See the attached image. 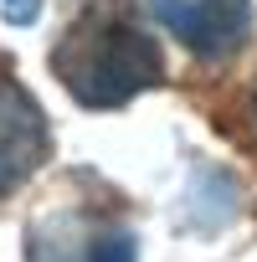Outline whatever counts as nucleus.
I'll return each instance as SVG.
<instances>
[{
	"label": "nucleus",
	"mask_w": 257,
	"mask_h": 262,
	"mask_svg": "<svg viewBox=\"0 0 257 262\" xmlns=\"http://www.w3.org/2000/svg\"><path fill=\"white\" fill-rule=\"evenodd\" d=\"M52 72L82 108H123L165 77V57L139 26L93 11L57 41Z\"/></svg>",
	"instance_id": "1"
},
{
	"label": "nucleus",
	"mask_w": 257,
	"mask_h": 262,
	"mask_svg": "<svg viewBox=\"0 0 257 262\" xmlns=\"http://www.w3.org/2000/svg\"><path fill=\"white\" fill-rule=\"evenodd\" d=\"M26 262H139V242L113 216L52 206L26 226Z\"/></svg>",
	"instance_id": "2"
},
{
	"label": "nucleus",
	"mask_w": 257,
	"mask_h": 262,
	"mask_svg": "<svg viewBox=\"0 0 257 262\" xmlns=\"http://www.w3.org/2000/svg\"><path fill=\"white\" fill-rule=\"evenodd\" d=\"M144 11L201 62H221L252 36V0H144Z\"/></svg>",
	"instance_id": "3"
},
{
	"label": "nucleus",
	"mask_w": 257,
	"mask_h": 262,
	"mask_svg": "<svg viewBox=\"0 0 257 262\" xmlns=\"http://www.w3.org/2000/svg\"><path fill=\"white\" fill-rule=\"evenodd\" d=\"M47 149H52V134H47L41 103L16 77H0V201L16 195L36 175Z\"/></svg>",
	"instance_id": "4"
},
{
	"label": "nucleus",
	"mask_w": 257,
	"mask_h": 262,
	"mask_svg": "<svg viewBox=\"0 0 257 262\" xmlns=\"http://www.w3.org/2000/svg\"><path fill=\"white\" fill-rule=\"evenodd\" d=\"M180 211H185V216H180L185 231H221V226L242 211V190H237L231 175L201 165V170H190V180H185V201H180Z\"/></svg>",
	"instance_id": "5"
},
{
	"label": "nucleus",
	"mask_w": 257,
	"mask_h": 262,
	"mask_svg": "<svg viewBox=\"0 0 257 262\" xmlns=\"http://www.w3.org/2000/svg\"><path fill=\"white\" fill-rule=\"evenodd\" d=\"M0 16L11 26H36L41 21V0H0Z\"/></svg>",
	"instance_id": "6"
},
{
	"label": "nucleus",
	"mask_w": 257,
	"mask_h": 262,
	"mask_svg": "<svg viewBox=\"0 0 257 262\" xmlns=\"http://www.w3.org/2000/svg\"><path fill=\"white\" fill-rule=\"evenodd\" d=\"M252 118H257V98H252Z\"/></svg>",
	"instance_id": "7"
}]
</instances>
